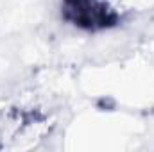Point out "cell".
Returning <instances> with one entry per match:
<instances>
[{"mask_svg": "<svg viewBox=\"0 0 154 152\" xmlns=\"http://www.w3.org/2000/svg\"><path fill=\"white\" fill-rule=\"evenodd\" d=\"M68 11H74L79 25H109L113 18L108 14V5L99 0H68Z\"/></svg>", "mask_w": 154, "mask_h": 152, "instance_id": "cell-1", "label": "cell"}]
</instances>
